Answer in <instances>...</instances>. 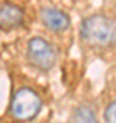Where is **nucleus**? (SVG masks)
<instances>
[{"instance_id": "nucleus-1", "label": "nucleus", "mask_w": 116, "mask_h": 123, "mask_svg": "<svg viewBox=\"0 0 116 123\" xmlns=\"http://www.w3.org/2000/svg\"><path fill=\"white\" fill-rule=\"evenodd\" d=\"M81 38L92 47H111L116 44V22L101 14L87 17L81 25Z\"/></svg>"}, {"instance_id": "nucleus-2", "label": "nucleus", "mask_w": 116, "mask_h": 123, "mask_svg": "<svg viewBox=\"0 0 116 123\" xmlns=\"http://www.w3.org/2000/svg\"><path fill=\"white\" fill-rule=\"evenodd\" d=\"M42 103L40 96L30 88H21L11 101V115L17 120L26 122L40 114Z\"/></svg>"}, {"instance_id": "nucleus-3", "label": "nucleus", "mask_w": 116, "mask_h": 123, "mask_svg": "<svg viewBox=\"0 0 116 123\" xmlns=\"http://www.w3.org/2000/svg\"><path fill=\"white\" fill-rule=\"evenodd\" d=\"M27 57L33 67L41 71H48L55 66L56 55L46 40L41 37H34L27 44Z\"/></svg>"}, {"instance_id": "nucleus-4", "label": "nucleus", "mask_w": 116, "mask_h": 123, "mask_svg": "<svg viewBox=\"0 0 116 123\" xmlns=\"http://www.w3.org/2000/svg\"><path fill=\"white\" fill-rule=\"evenodd\" d=\"M23 21V11L12 3H0V30L10 31L21 26Z\"/></svg>"}, {"instance_id": "nucleus-5", "label": "nucleus", "mask_w": 116, "mask_h": 123, "mask_svg": "<svg viewBox=\"0 0 116 123\" xmlns=\"http://www.w3.org/2000/svg\"><path fill=\"white\" fill-rule=\"evenodd\" d=\"M41 21L48 29L53 31H63L70 26L68 15L56 8H44L41 11Z\"/></svg>"}, {"instance_id": "nucleus-6", "label": "nucleus", "mask_w": 116, "mask_h": 123, "mask_svg": "<svg viewBox=\"0 0 116 123\" xmlns=\"http://www.w3.org/2000/svg\"><path fill=\"white\" fill-rule=\"evenodd\" d=\"M71 123H98L94 112L87 107L76 108L71 118Z\"/></svg>"}, {"instance_id": "nucleus-7", "label": "nucleus", "mask_w": 116, "mask_h": 123, "mask_svg": "<svg viewBox=\"0 0 116 123\" xmlns=\"http://www.w3.org/2000/svg\"><path fill=\"white\" fill-rule=\"evenodd\" d=\"M104 119H105V123H116V101L111 103L107 107Z\"/></svg>"}]
</instances>
